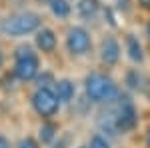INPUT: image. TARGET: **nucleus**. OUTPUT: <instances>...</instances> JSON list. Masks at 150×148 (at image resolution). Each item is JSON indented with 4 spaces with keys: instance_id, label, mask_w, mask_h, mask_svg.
<instances>
[{
    "instance_id": "f257e3e1",
    "label": "nucleus",
    "mask_w": 150,
    "mask_h": 148,
    "mask_svg": "<svg viewBox=\"0 0 150 148\" xmlns=\"http://www.w3.org/2000/svg\"><path fill=\"white\" fill-rule=\"evenodd\" d=\"M40 24H42V20L36 12H18V14H12L2 20L0 32L6 36H24L36 32L40 28Z\"/></svg>"
},
{
    "instance_id": "f03ea898",
    "label": "nucleus",
    "mask_w": 150,
    "mask_h": 148,
    "mask_svg": "<svg viewBox=\"0 0 150 148\" xmlns=\"http://www.w3.org/2000/svg\"><path fill=\"white\" fill-rule=\"evenodd\" d=\"M84 90L92 102H104V100H112L116 96V84L110 76L102 72H92L84 80Z\"/></svg>"
},
{
    "instance_id": "7ed1b4c3",
    "label": "nucleus",
    "mask_w": 150,
    "mask_h": 148,
    "mask_svg": "<svg viewBox=\"0 0 150 148\" xmlns=\"http://www.w3.org/2000/svg\"><path fill=\"white\" fill-rule=\"evenodd\" d=\"M112 116H114L116 132H128V130H132V128L136 126V120H138L136 108H134V104L130 102L128 96H122V98L118 100L116 108L112 110Z\"/></svg>"
},
{
    "instance_id": "20e7f679",
    "label": "nucleus",
    "mask_w": 150,
    "mask_h": 148,
    "mask_svg": "<svg viewBox=\"0 0 150 148\" xmlns=\"http://www.w3.org/2000/svg\"><path fill=\"white\" fill-rule=\"evenodd\" d=\"M14 74L20 80H32L38 76V58L32 52V48H28V46H20L18 48Z\"/></svg>"
},
{
    "instance_id": "39448f33",
    "label": "nucleus",
    "mask_w": 150,
    "mask_h": 148,
    "mask_svg": "<svg viewBox=\"0 0 150 148\" xmlns=\"http://www.w3.org/2000/svg\"><path fill=\"white\" fill-rule=\"evenodd\" d=\"M32 104H34V110L40 116H54L60 108V100H58L56 92L52 88H38L32 96Z\"/></svg>"
},
{
    "instance_id": "423d86ee",
    "label": "nucleus",
    "mask_w": 150,
    "mask_h": 148,
    "mask_svg": "<svg viewBox=\"0 0 150 148\" xmlns=\"http://www.w3.org/2000/svg\"><path fill=\"white\" fill-rule=\"evenodd\" d=\"M66 46L72 54L76 56H82L90 50V34L86 28L82 26H74L68 30V36H66Z\"/></svg>"
},
{
    "instance_id": "0eeeda50",
    "label": "nucleus",
    "mask_w": 150,
    "mask_h": 148,
    "mask_svg": "<svg viewBox=\"0 0 150 148\" xmlns=\"http://www.w3.org/2000/svg\"><path fill=\"white\" fill-rule=\"evenodd\" d=\"M100 58L108 66H112V64L118 62V58H120V44H118V40L114 36H106L102 40V44H100Z\"/></svg>"
},
{
    "instance_id": "6e6552de",
    "label": "nucleus",
    "mask_w": 150,
    "mask_h": 148,
    "mask_svg": "<svg viewBox=\"0 0 150 148\" xmlns=\"http://www.w3.org/2000/svg\"><path fill=\"white\" fill-rule=\"evenodd\" d=\"M36 46L42 52H52L56 48V34L50 28H42L36 32Z\"/></svg>"
},
{
    "instance_id": "1a4fd4ad",
    "label": "nucleus",
    "mask_w": 150,
    "mask_h": 148,
    "mask_svg": "<svg viewBox=\"0 0 150 148\" xmlns=\"http://www.w3.org/2000/svg\"><path fill=\"white\" fill-rule=\"evenodd\" d=\"M56 96H58V100H60V102H70V100H72V98H74V84H72V82H70V80H58L56 82Z\"/></svg>"
},
{
    "instance_id": "9d476101",
    "label": "nucleus",
    "mask_w": 150,
    "mask_h": 148,
    "mask_svg": "<svg viewBox=\"0 0 150 148\" xmlns=\"http://www.w3.org/2000/svg\"><path fill=\"white\" fill-rule=\"evenodd\" d=\"M126 52H128V56L132 58L134 62H142V60H144L142 46H140L138 38H136L134 34H128L126 36Z\"/></svg>"
},
{
    "instance_id": "9b49d317",
    "label": "nucleus",
    "mask_w": 150,
    "mask_h": 148,
    "mask_svg": "<svg viewBox=\"0 0 150 148\" xmlns=\"http://www.w3.org/2000/svg\"><path fill=\"white\" fill-rule=\"evenodd\" d=\"M98 8H100L98 0H78V4H76V12L80 14L82 18H92V16H96Z\"/></svg>"
},
{
    "instance_id": "f8f14e48",
    "label": "nucleus",
    "mask_w": 150,
    "mask_h": 148,
    "mask_svg": "<svg viewBox=\"0 0 150 148\" xmlns=\"http://www.w3.org/2000/svg\"><path fill=\"white\" fill-rule=\"evenodd\" d=\"M48 6H50L52 14L58 16V18H68L70 12H72L68 0H48Z\"/></svg>"
},
{
    "instance_id": "ddd939ff",
    "label": "nucleus",
    "mask_w": 150,
    "mask_h": 148,
    "mask_svg": "<svg viewBox=\"0 0 150 148\" xmlns=\"http://www.w3.org/2000/svg\"><path fill=\"white\" fill-rule=\"evenodd\" d=\"M54 136H56V126H54V124L46 122V124L40 126V142H42V144L52 142V140H54Z\"/></svg>"
},
{
    "instance_id": "4468645a",
    "label": "nucleus",
    "mask_w": 150,
    "mask_h": 148,
    "mask_svg": "<svg viewBox=\"0 0 150 148\" xmlns=\"http://www.w3.org/2000/svg\"><path fill=\"white\" fill-rule=\"evenodd\" d=\"M88 148H110V142H108V138L102 136V134H94L90 138V146Z\"/></svg>"
},
{
    "instance_id": "2eb2a0df",
    "label": "nucleus",
    "mask_w": 150,
    "mask_h": 148,
    "mask_svg": "<svg viewBox=\"0 0 150 148\" xmlns=\"http://www.w3.org/2000/svg\"><path fill=\"white\" fill-rule=\"evenodd\" d=\"M16 148H38V144H36L34 138L26 136V138H22V140H20V142L16 144Z\"/></svg>"
},
{
    "instance_id": "dca6fc26",
    "label": "nucleus",
    "mask_w": 150,
    "mask_h": 148,
    "mask_svg": "<svg viewBox=\"0 0 150 148\" xmlns=\"http://www.w3.org/2000/svg\"><path fill=\"white\" fill-rule=\"evenodd\" d=\"M54 82V78H52V74H48V72H44L40 78H38V88H48V84H52Z\"/></svg>"
},
{
    "instance_id": "f3484780",
    "label": "nucleus",
    "mask_w": 150,
    "mask_h": 148,
    "mask_svg": "<svg viewBox=\"0 0 150 148\" xmlns=\"http://www.w3.org/2000/svg\"><path fill=\"white\" fill-rule=\"evenodd\" d=\"M128 84H130V88H138L140 86V78L136 72H128Z\"/></svg>"
},
{
    "instance_id": "a211bd4d",
    "label": "nucleus",
    "mask_w": 150,
    "mask_h": 148,
    "mask_svg": "<svg viewBox=\"0 0 150 148\" xmlns=\"http://www.w3.org/2000/svg\"><path fill=\"white\" fill-rule=\"evenodd\" d=\"M0 148H10V144H8V140L4 136H0Z\"/></svg>"
},
{
    "instance_id": "6ab92c4d",
    "label": "nucleus",
    "mask_w": 150,
    "mask_h": 148,
    "mask_svg": "<svg viewBox=\"0 0 150 148\" xmlns=\"http://www.w3.org/2000/svg\"><path fill=\"white\" fill-rule=\"evenodd\" d=\"M138 2L144 6V8H150V0H138Z\"/></svg>"
},
{
    "instance_id": "aec40b11",
    "label": "nucleus",
    "mask_w": 150,
    "mask_h": 148,
    "mask_svg": "<svg viewBox=\"0 0 150 148\" xmlns=\"http://www.w3.org/2000/svg\"><path fill=\"white\" fill-rule=\"evenodd\" d=\"M146 144L150 146V126H148V132H146Z\"/></svg>"
},
{
    "instance_id": "412c9836",
    "label": "nucleus",
    "mask_w": 150,
    "mask_h": 148,
    "mask_svg": "<svg viewBox=\"0 0 150 148\" xmlns=\"http://www.w3.org/2000/svg\"><path fill=\"white\" fill-rule=\"evenodd\" d=\"M2 64H4V54H2V50H0V68H2Z\"/></svg>"
},
{
    "instance_id": "4be33fe9",
    "label": "nucleus",
    "mask_w": 150,
    "mask_h": 148,
    "mask_svg": "<svg viewBox=\"0 0 150 148\" xmlns=\"http://www.w3.org/2000/svg\"><path fill=\"white\" fill-rule=\"evenodd\" d=\"M146 36H148V40H150V22L146 24Z\"/></svg>"
},
{
    "instance_id": "5701e85b",
    "label": "nucleus",
    "mask_w": 150,
    "mask_h": 148,
    "mask_svg": "<svg viewBox=\"0 0 150 148\" xmlns=\"http://www.w3.org/2000/svg\"><path fill=\"white\" fill-rule=\"evenodd\" d=\"M80 148H88V146H80Z\"/></svg>"
}]
</instances>
